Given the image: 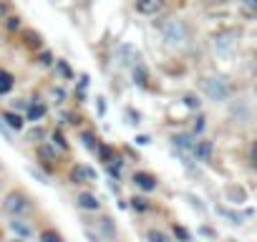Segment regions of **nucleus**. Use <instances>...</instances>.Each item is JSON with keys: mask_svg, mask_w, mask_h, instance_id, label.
Returning <instances> with one entry per match:
<instances>
[{"mask_svg": "<svg viewBox=\"0 0 257 242\" xmlns=\"http://www.w3.org/2000/svg\"><path fill=\"white\" fill-rule=\"evenodd\" d=\"M134 184L142 187L144 192H152V189H157V177L149 174V172H137L134 174Z\"/></svg>", "mask_w": 257, "mask_h": 242, "instance_id": "8", "label": "nucleus"}, {"mask_svg": "<svg viewBox=\"0 0 257 242\" xmlns=\"http://www.w3.org/2000/svg\"><path fill=\"white\" fill-rule=\"evenodd\" d=\"M11 88H13V76L8 71H0V96L11 93Z\"/></svg>", "mask_w": 257, "mask_h": 242, "instance_id": "14", "label": "nucleus"}, {"mask_svg": "<svg viewBox=\"0 0 257 242\" xmlns=\"http://www.w3.org/2000/svg\"><path fill=\"white\" fill-rule=\"evenodd\" d=\"M132 207H134V209H139V212L149 209V204H147V199H144V197H134V199H132Z\"/></svg>", "mask_w": 257, "mask_h": 242, "instance_id": "17", "label": "nucleus"}, {"mask_svg": "<svg viewBox=\"0 0 257 242\" xmlns=\"http://www.w3.org/2000/svg\"><path fill=\"white\" fill-rule=\"evenodd\" d=\"M6 28H8V31H18V28H21V18H18V16H11V18L6 21Z\"/></svg>", "mask_w": 257, "mask_h": 242, "instance_id": "18", "label": "nucleus"}, {"mask_svg": "<svg viewBox=\"0 0 257 242\" xmlns=\"http://www.w3.org/2000/svg\"><path fill=\"white\" fill-rule=\"evenodd\" d=\"M202 129H204V116H199V118L194 121V134H199Z\"/></svg>", "mask_w": 257, "mask_h": 242, "instance_id": "23", "label": "nucleus"}, {"mask_svg": "<svg viewBox=\"0 0 257 242\" xmlns=\"http://www.w3.org/2000/svg\"><path fill=\"white\" fill-rule=\"evenodd\" d=\"M254 169H257V162H254Z\"/></svg>", "mask_w": 257, "mask_h": 242, "instance_id": "29", "label": "nucleus"}, {"mask_svg": "<svg viewBox=\"0 0 257 242\" xmlns=\"http://www.w3.org/2000/svg\"><path fill=\"white\" fill-rule=\"evenodd\" d=\"M46 116V106L41 103V101H36V103H31L28 106V113H26V118L28 121H41Z\"/></svg>", "mask_w": 257, "mask_h": 242, "instance_id": "10", "label": "nucleus"}, {"mask_svg": "<svg viewBox=\"0 0 257 242\" xmlns=\"http://www.w3.org/2000/svg\"><path fill=\"white\" fill-rule=\"evenodd\" d=\"M172 144H174V149H179L182 154H192V149H194V144H197V137H194V134H174V137H172Z\"/></svg>", "mask_w": 257, "mask_h": 242, "instance_id": "6", "label": "nucleus"}, {"mask_svg": "<svg viewBox=\"0 0 257 242\" xmlns=\"http://www.w3.org/2000/svg\"><path fill=\"white\" fill-rule=\"evenodd\" d=\"M98 154H101V159H106V162H108V157H111V152H108L106 147H98Z\"/></svg>", "mask_w": 257, "mask_h": 242, "instance_id": "27", "label": "nucleus"}, {"mask_svg": "<svg viewBox=\"0 0 257 242\" xmlns=\"http://www.w3.org/2000/svg\"><path fill=\"white\" fill-rule=\"evenodd\" d=\"M11 232L18 234V237H33V227H31L28 222L18 219V217H13V222H11Z\"/></svg>", "mask_w": 257, "mask_h": 242, "instance_id": "9", "label": "nucleus"}, {"mask_svg": "<svg viewBox=\"0 0 257 242\" xmlns=\"http://www.w3.org/2000/svg\"><path fill=\"white\" fill-rule=\"evenodd\" d=\"M78 207L81 209H98V199L93 197V194H88V192H83V194H78Z\"/></svg>", "mask_w": 257, "mask_h": 242, "instance_id": "12", "label": "nucleus"}, {"mask_svg": "<svg viewBox=\"0 0 257 242\" xmlns=\"http://www.w3.org/2000/svg\"><path fill=\"white\" fill-rule=\"evenodd\" d=\"M83 142H86V147H88V149H96V144H93V137H91V134H83Z\"/></svg>", "mask_w": 257, "mask_h": 242, "instance_id": "26", "label": "nucleus"}, {"mask_svg": "<svg viewBox=\"0 0 257 242\" xmlns=\"http://www.w3.org/2000/svg\"><path fill=\"white\" fill-rule=\"evenodd\" d=\"M38 154H41L43 162H56V149H51L48 144H43V147L38 149Z\"/></svg>", "mask_w": 257, "mask_h": 242, "instance_id": "15", "label": "nucleus"}, {"mask_svg": "<svg viewBox=\"0 0 257 242\" xmlns=\"http://www.w3.org/2000/svg\"><path fill=\"white\" fill-rule=\"evenodd\" d=\"M93 179H96V172L91 167H86V164H78V167L71 169V182L73 184H88Z\"/></svg>", "mask_w": 257, "mask_h": 242, "instance_id": "5", "label": "nucleus"}, {"mask_svg": "<svg viewBox=\"0 0 257 242\" xmlns=\"http://www.w3.org/2000/svg\"><path fill=\"white\" fill-rule=\"evenodd\" d=\"M147 239H152V242H167L169 234H164V232H159V229H149V232H147Z\"/></svg>", "mask_w": 257, "mask_h": 242, "instance_id": "16", "label": "nucleus"}, {"mask_svg": "<svg viewBox=\"0 0 257 242\" xmlns=\"http://www.w3.org/2000/svg\"><path fill=\"white\" fill-rule=\"evenodd\" d=\"M41 239H61V234H58V232H53V229H48V232H43V234H41Z\"/></svg>", "mask_w": 257, "mask_h": 242, "instance_id": "21", "label": "nucleus"}, {"mask_svg": "<svg viewBox=\"0 0 257 242\" xmlns=\"http://www.w3.org/2000/svg\"><path fill=\"white\" fill-rule=\"evenodd\" d=\"M3 121H6V124H8L11 129L21 132V129H23V121H26V118H23V116H18V113H13V111H6V113H3Z\"/></svg>", "mask_w": 257, "mask_h": 242, "instance_id": "11", "label": "nucleus"}, {"mask_svg": "<svg viewBox=\"0 0 257 242\" xmlns=\"http://www.w3.org/2000/svg\"><path fill=\"white\" fill-rule=\"evenodd\" d=\"M53 144H58V149H68V144H66V139L61 134H53Z\"/></svg>", "mask_w": 257, "mask_h": 242, "instance_id": "20", "label": "nucleus"}, {"mask_svg": "<svg viewBox=\"0 0 257 242\" xmlns=\"http://www.w3.org/2000/svg\"><path fill=\"white\" fill-rule=\"evenodd\" d=\"M134 8L142 16H157V13L164 11V0H137Z\"/></svg>", "mask_w": 257, "mask_h": 242, "instance_id": "4", "label": "nucleus"}, {"mask_svg": "<svg viewBox=\"0 0 257 242\" xmlns=\"http://www.w3.org/2000/svg\"><path fill=\"white\" fill-rule=\"evenodd\" d=\"M159 33H162L164 43L172 46V48H182V46L189 41V31H187V26H184L182 21H177V18H169V21L159 23Z\"/></svg>", "mask_w": 257, "mask_h": 242, "instance_id": "1", "label": "nucleus"}, {"mask_svg": "<svg viewBox=\"0 0 257 242\" xmlns=\"http://www.w3.org/2000/svg\"><path fill=\"white\" fill-rule=\"evenodd\" d=\"M174 234H177V237H182V239H189V232H187L184 227H177V229H174Z\"/></svg>", "mask_w": 257, "mask_h": 242, "instance_id": "25", "label": "nucleus"}, {"mask_svg": "<svg viewBox=\"0 0 257 242\" xmlns=\"http://www.w3.org/2000/svg\"><path fill=\"white\" fill-rule=\"evenodd\" d=\"M118 53H121V63H123V66H126V63H139V53H137L134 48L121 46V48H118Z\"/></svg>", "mask_w": 257, "mask_h": 242, "instance_id": "13", "label": "nucleus"}, {"mask_svg": "<svg viewBox=\"0 0 257 242\" xmlns=\"http://www.w3.org/2000/svg\"><path fill=\"white\" fill-rule=\"evenodd\" d=\"M41 63H43V66H51V63H53V56H51V53H41Z\"/></svg>", "mask_w": 257, "mask_h": 242, "instance_id": "24", "label": "nucleus"}, {"mask_svg": "<svg viewBox=\"0 0 257 242\" xmlns=\"http://www.w3.org/2000/svg\"><path fill=\"white\" fill-rule=\"evenodd\" d=\"M244 8H247L249 13H254V16H257V0H244Z\"/></svg>", "mask_w": 257, "mask_h": 242, "instance_id": "22", "label": "nucleus"}, {"mask_svg": "<svg viewBox=\"0 0 257 242\" xmlns=\"http://www.w3.org/2000/svg\"><path fill=\"white\" fill-rule=\"evenodd\" d=\"M184 106H189V108H199V98H197V96H184Z\"/></svg>", "mask_w": 257, "mask_h": 242, "instance_id": "19", "label": "nucleus"}, {"mask_svg": "<svg viewBox=\"0 0 257 242\" xmlns=\"http://www.w3.org/2000/svg\"><path fill=\"white\" fill-rule=\"evenodd\" d=\"M202 88H204V93H207L212 101H224V98L229 96V83H227L224 78H219V76L204 78V81H202Z\"/></svg>", "mask_w": 257, "mask_h": 242, "instance_id": "3", "label": "nucleus"}, {"mask_svg": "<svg viewBox=\"0 0 257 242\" xmlns=\"http://www.w3.org/2000/svg\"><path fill=\"white\" fill-rule=\"evenodd\" d=\"M252 162H257V142L252 144Z\"/></svg>", "mask_w": 257, "mask_h": 242, "instance_id": "28", "label": "nucleus"}, {"mask_svg": "<svg viewBox=\"0 0 257 242\" xmlns=\"http://www.w3.org/2000/svg\"><path fill=\"white\" fill-rule=\"evenodd\" d=\"M212 152H214L212 142H207V139H199V142L194 144V149H192V157H194L197 162H209V159H212Z\"/></svg>", "mask_w": 257, "mask_h": 242, "instance_id": "7", "label": "nucleus"}, {"mask_svg": "<svg viewBox=\"0 0 257 242\" xmlns=\"http://www.w3.org/2000/svg\"><path fill=\"white\" fill-rule=\"evenodd\" d=\"M28 209H31V199H28V194H23V192H11V194L6 197V202H3V212L11 214V217H21V214H26Z\"/></svg>", "mask_w": 257, "mask_h": 242, "instance_id": "2", "label": "nucleus"}]
</instances>
